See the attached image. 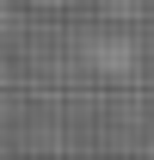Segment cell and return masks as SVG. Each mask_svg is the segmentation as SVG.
I'll return each mask as SVG.
<instances>
[{
	"label": "cell",
	"mask_w": 154,
	"mask_h": 160,
	"mask_svg": "<svg viewBox=\"0 0 154 160\" xmlns=\"http://www.w3.org/2000/svg\"><path fill=\"white\" fill-rule=\"evenodd\" d=\"M0 25H6V0H0Z\"/></svg>",
	"instance_id": "obj_3"
},
{
	"label": "cell",
	"mask_w": 154,
	"mask_h": 160,
	"mask_svg": "<svg viewBox=\"0 0 154 160\" xmlns=\"http://www.w3.org/2000/svg\"><path fill=\"white\" fill-rule=\"evenodd\" d=\"M93 62L105 68V74H111V68H117V74H130V68H136V49H130L123 37H117V43H93Z\"/></svg>",
	"instance_id": "obj_1"
},
{
	"label": "cell",
	"mask_w": 154,
	"mask_h": 160,
	"mask_svg": "<svg viewBox=\"0 0 154 160\" xmlns=\"http://www.w3.org/2000/svg\"><path fill=\"white\" fill-rule=\"evenodd\" d=\"M31 6H74V0H31Z\"/></svg>",
	"instance_id": "obj_2"
}]
</instances>
